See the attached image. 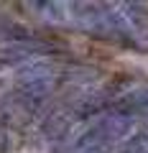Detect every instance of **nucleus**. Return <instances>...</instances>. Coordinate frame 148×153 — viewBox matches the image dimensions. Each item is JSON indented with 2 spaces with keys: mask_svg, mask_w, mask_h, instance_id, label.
I'll use <instances>...</instances> for the list:
<instances>
[{
  "mask_svg": "<svg viewBox=\"0 0 148 153\" xmlns=\"http://www.w3.org/2000/svg\"><path fill=\"white\" fill-rule=\"evenodd\" d=\"M5 146H8V133H5V125L0 123V153H5Z\"/></svg>",
  "mask_w": 148,
  "mask_h": 153,
  "instance_id": "obj_1",
  "label": "nucleus"
}]
</instances>
